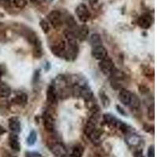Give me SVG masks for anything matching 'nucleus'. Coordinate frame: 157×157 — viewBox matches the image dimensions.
Listing matches in <instances>:
<instances>
[{"instance_id": "1", "label": "nucleus", "mask_w": 157, "mask_h": 157, "mask_svg": "<svg viewBox=\"0 0 157 157\" xmlns=\"http://www.w3.org/2000/svg\"><path fill=\"white\" fill-rule=\"evenodd\" d=\"M75 14L81 22L88 21L90 18V12L85 4H79L75 9Z\"/></svg>"}, {"instance_id": "2", "label": "nucleus", "mask_w": 157, "mask_h": 157, "mask_svg": "<svg viewBox=\"0 0 157 157\" xmlns=\"http://www.w3.org/2000/svg\"><path fill=\"white\" fill-rule=\"evenodd\" d=\"M99 68L105 75H109L111 73H113V68H114V63L112 61V59L107 56L104 59L101 60L100 63H99Z\"/></svg>"}, {"instance_id": "3", "label": "nucleus", "mask_w": 157, "mask_h": 157, "mask_svg": "<svg viewBox=\"0 0 157 157\" xmlns=\"http://www.w3.org/2000/svg\"><path fill=\"white\" fill-rule=\"evenodd\" d=\"M47 19L49 20V21L54 29H58L62 24L61 13L58 10H53L49 13L47 15Z\"/></svg>"}, {"instance_id": "4", "label": "nucleus", "mask_w": 157, "mask_h": 157, "mask_svg": "<svg viewBox=\"0 0 157 157\" xmlns=\"http://www.w3.org/2000/svg\"><path fill=\"white\" fill-rule=\"evenodd\" d=\"M92 55L96 60L101 61L108 56V51L103 45L97 46L92 49Z\"/></svg>"}, {"instance_id": "5", "label": "nucleus", "mask_w": 157, "mask_h": 157, "mask_svg": "<svg viewBox=\"0 0 157 157\" xmlns=\"http://www.w3.org/2000/svg\"><path fill=\"white\" fill-rule=\"evenodd\" d=\"M50 150L57 157H61L63 155L67 153V150L65 147L61 143H55L50 145Z\"/></svg>"}, {"instance_id": "6", "label": "nucleus", "mask_w": 157, "mask_h": 157, "mask_svg": "<svg viewBox=\"0 0 157 157\" xmlns=\"http://www.w3.org/2000/svg\"><path fill=\"white\" fill-rule=\"evenodd\" d=\"M43 122L46 130L49 132H53L54 130V120L50 113H45L43 114Z\"/></svg>"}, {"instance_id": "7", "label": "nucleus", "mask_w": 157, "mask_h": 157, "mask_svg": "<svg viewBox=\"0 0 157 157\" xmlns=\"http://www.w3.org/2000/svg\"><path fill=\"white\" fill-rule=\"evenodd\" d=\"M52 52L55 55L58 57H63V55H66V51H65V43L64 42L61 41L57 44L53 46L51 48Z\"/></svg>"}, {"instance_id": "8", "label": "nucleus", "mask_w": 157, "mask_h": 157, "mask_svg": "<svg viewBox=\"0 0 157 157\" xmlns=\"http://www.w3.org/2000/svg\"><path fill=\"white\" fill-rule=\"evenodd\" d=\"M75 35V37L78 38L80 41H83L87 38L88 35H89V28L86 25H82L78 29H77Z\"/></svg>"}, {"instance_id": "9", "label": "nucleus", "mask_w": 157, "mask_h": 157, "mask_svg": "<svg viewBox=\"0 0 157 157\" xmlns=\"http://www.w3.org/2000/svg\"><path fill=\"white\" fill-rule=\"evenodd\" d=\"M10 146L15 152H20L21 151V145H20L19 139H18V136L17 134L13 133L10 135Z\"/></svg>"}, {"instance_id": "10", "label": "nucleus", "mask_w": 157, "mask_h": 157, "mask_svg": "<svg viewBox=\"0 0 157 157\" xmlns=\"http://www.w3.org/2000/svg\"><path fill=\"white\" fill-rule=\"evenodd\" d=\"M138 25L140 27L142 28L143 29H148L151 27L152 25V18L149 15H142L141 17H140V18L138 19V22H137Z\"/></svg>"}, {"instance_id": "11", "label": "nucleus", "mask_w": 157, "mask_h": 157, "mask_svg": "<svg viewBox=\"0 0 157 157\" xmlns=\"http://www.w3.org/2000/svg\"><path fill=\"white\" fill-rule=\"evenodd\" d=\"M97 117L95 116H94L93 117H91L89 120V121L86 123L85 129H84V133L86 134V135L89 136L91 133L93 132L94 130L96 129V125H97Z\"/></svg>"}, {"instance_id": "12", "label": "nucleus", "mask_w": 157, "mask_h": 157, "mask_svg": "<svg viewBox=\"0 0 157 157\" xmlns=\"http://www.w3.org/2000/svg\"><path fill=\"white\" fill-rule=\"evenodd\" d=\"M9 128L13 133L18 134L21 131V123L17 117H12L9 120Z\"/></svg>"}, {"instance_id": "13", "label": "nucleus", "mask_w": 157, "mask_h": 157, "mask_svg": "<svg viewBox=\"0 0 157 157\" xmlns=\"http://www.w3.org/2000/svg\"><path fill=\"white\" fill-rule=\"evenodd\" d=\"M126 141L130 146L137 147L140 145L141 139V137L137 134H130L126 137Z\"/></svg>"}, {"instance_id": "14", "label": "nucleus", "mask_w": 157, "mask_h": 157, "mask_svg": "<svg viewBox=\"0 0 157 157\" xmlns=\"http://www.w3.org/2000/svg\"><path fill=\"white\" fill-rule=\"evenodd\" d=\"M47 101L50 104H54L57 102V93H56V90L54 86H50L47 89Z\"/></svg>"}, {"instance_id": "15", "label": "nucleus", "mask_w": 157, "mask_h": 157, "mask_svg": "<svg viewBox=\"0 0 157 157\" xmlns=\"http://www.w3.org/2000/svg\"><path fill=\"white\" fill-rule=\"evenodd\" d=\"M130 97H131V93L126 89L121 90L120 94H119V99L125 105H129Z\"/></svg>"}, {"instance_id": "16", "label": "nucleus", "mask_w": 157, "mask_h": 157, "mask_svg": "<svg viewBox=\"0 0 157 157\" xmlns=\"http://www.w3.org/2000/svg\"><path fill=\"white\" fill-rule=\"evenodd\" d=\"M78 94L86 101H90L91 98H93V93H92L91 90L86 86H80L79 91H78Z\"/></svg>"}, {"instance_id": "17", "label": "nucleus", "mask_w": 157, "mask_h": 157, "mask_svg": "<svg viewBox=\"0 0 157 157\" xmlns=\"http://www.w3.org/2000/svg\"><path fill=\"white\" fill-rule=\"evenodd\" d=\"M128 105H130L132 109H139L140 105H141V101H140L139 98L137 97V95L131 94V97H130V100Z\"/></svg>"}, {"instance_id": "18", "label": "nucleus", "mask_w": 157, "mask_h": 157, "mask_svg": "<svg viewBox=\"0 0 157 157\" xmlns=\"http://www.w3.org/2000/svg\"><path fill=\"white\" fill-rule=\"evenodd\" d=\"M11 94V89L6 84H0V97L8 98Z\"/></svg>"}, {"instance_id": "19", "label": "nucleus", "mask_w": 157, "mask_h": 157, "mask_svg": "<svg viewBox=\"0 0 157 157\" xmlns=\"http://www.w3.org/2000/svg\"><path fill=\"white\" fill-rule=\"evenodd\" d=\"M101 134V132L96 128L94 130L93 132L91 133V134L88 136V137H90V139L91 140V141H92L94 144H97L98 142H99Z\"/></svg>"}, {"instance_id": "20", "label": "nucleus", "mask_w": 157, "mask_h": 157, "mask_svg": "<svg viewBox=\"0 0 157 157\" xmlns=\"http://www.w3.org/2000/svg\"><path fill=\"white\" fill-rule=\"evenodd\" d=\"M90 43L93 47L102 45L101 38V36L98 34L92 35V36H90Z\"/></svg>"}, {"instance_id": "21", "label": "nucleus", "mask_w": 157, "mask_h": 157, "mask_svg": "<svg viewBox=\"0 0 157 157\" xmlns=\"http://www.w3.org/2000/svg\"><path fill=\"white\" fill-rule=\"evenodd\" d=\"M104 121L107 124H109V125L112 126H116L118 122L116 118L111 114L104 115Z\"/></svg>"}, {"instance_id": "22", "label": "nucleus", "mask_w": 157, "mask_h": 157, "mask_svg": "<svg viewBox=\"0 0 157 157\" xmlns=\"http://www.w3.org/2000/svg\"><path fill=\"white\" fill-rule=\"evenodd\" d=\"M36 140H37V134H36L35 130H32L27 138L28 145L32 146L33 145H35V143L36 142Z\"/></svg>"}, {"instance_id": "23", "label": "nucleus", "mask_w": 157, "mask_h": 157, "mask_svg": "<svg viewBox=\"0 0 157 157\" xmlns=\"http://www.w3.org/2000/svg\"><path fill=\"white\" fill-rule=\"evenodd\" d=\"M27 100H28L27 95L24 93H21V94H20L19 95H17V96L15 97L14 100L13 101H14L17 105H21V104L27 103Z\"/></svg>"}, {"instance_id": "24", "label": "nucleus", "mask_w": 157, "mask_h": 157, "mask_svg": "<svg viewBox=\"0 0 157 157\" xmlns=\"http://www.w3.org/2000/svg\"><path fill=\"white\" fill-rule=\"evenodd\" d=\"M83 154V148L81 146H75L72 149L71 155L72 157H82Z\"/></svg>"}, {"instance_id": "25", "label": "nucleus", "mask_w": 157, "mask_h": 157, "mask_svg": "<svg viewBox=\"0 0 157 157\" xmlns=\"http://www.w3.org/2000/svg\"><path fill=\"white\" fill-rule=\"evenodd\" d=\"M66 22H67V25H68V30L71 31V29H74L75 28L76 29V23H75V20L72 17L69 16L68 18L66 19Z\"/></svg>"}, {"instance_id": "26", "label": "nucleus", "mask_w": 157, "mask_h": 157, "mask_svg": "<svg viewBox=\"0 0 157 157\" xmlns=\"http://www.w3.org/2000/svg\"><path fill=\"white\" fill-rule=\"evenodd\" d=\"M13 4L18 9H23L27 5V0H13Z\"/></svg>"}, {"instance_id": "27", "label": "nucleus", "mask_w": 157, "mask_h": 157, "mask_svg": "<svg viewBox=\"0 0 157 157\" xmlns=\"http://www.w3.org/2000/svg\"><path fill=\"white\" fill-rule=\"evenodd\" d=\"M39 25H40V27H41L42 30L44 33H47V32L50 31V26H49V24L47 23L46 21L44 20H42L40 23H39Z\"/></svg>"}, {"instance_id": "28", "label": "nucleus", "mask_w": 157, "mask_h": 157, "mask_svg": "<svg viewBox=\"0 0 157 157\" xmlns=\"http://www.w3.org/2000/svg\"><path fill=\"white\" fill-rule=\"evenodd\" d=\"M100 95H101V99L103 105L105 106V107H108V106L109 105V98H108V97L103 93L100 94Z\"/></svg>"}, {"instance_id": "29", "label": "nucleus", "mask_w": 157, "mask_h": 157, "mask_svg": "<svg viewBox=\"0 0 157 157\" xmlns=\"http://www.w3.org/2000/svg\"><path fill=\"white\" fill-rule=\"evenodd\" d=\"M147 156L155 157V148H154V145H151V146L148 147V152H147Z\"/></svg>"}, {"instance_id": "30", "label": "nucleus", "mask_w": 157, "mask_h": 157, "mask_svg": "<svg viewBox=\"0 0 157 157\" xmlns=\"http://www.w3.org/2000/svg\"><path fill=\"white\" fill-rule=\"evenodd\" d=\"M148 116L149 118V120H154V116H155V114H154V107L152 106V107H149L148 111Z\"/></svg>"}, {"instance_id": "31", "label": "nucleus", "mask_w": 157, "mask_h": 157, "mask_svg": "<svg viewBox=\"0 0 157 157\" xmlns=\"http://www.w3.org/2000/svg\"><path fill=\"white\" fill-rule=\"evenodd\" d=\"M25 157H42V156L39 152H28L27 153L25 154Z\"/></svg>"}, {"instance_id": "32", "label": "nucleus", "mask_w": 157, "mask_h": 157, "mask_svg": "<svg viewBox=\"0 0 157 157\" xmlns=\"http://www.w3.org/2000/svg\"><path fill=\"white\" fill-rule=\"evenodd\" d=\"M134 157H144L141 151H137L134 153Z\"/></svg>"}, {"instance_id": "33", "label": "nucleus", "mask_w": 157, "mask_h": 157, "mask_svg": "<svg viewBox=\"0 0 157 157\" xmlns=\"http://www.w3.org/2000/svg\"><path fill=\"white\" fill-rule=\"evenodd\" d=\"M6 133V130L4 129V127H2V126H0V135H2L3 134Z\"/></svg>"}, {"instance_id": "34", "label": "nucleus", "mask_w": 157, "mask_h": 157, "mask_svg": "<svg viewBox=\"0 0 157 157\" xmlns=\"http://www.w3.org/2000/svg\"><path fill=\"white\" fill-rule=\"evenodd\" d=\"M90 3L91 4V5H94V4L97 3V2H98V0H89Z\"/></svg>"}, {"instance_id": "35", "label": "nucleus", "mask_w": 157, "mask_h": 157, "mask_svg": "<svg viewBox=\"0 0 157 157\" xmlns=\"http://www.w3.org/2000/svg\"><path fill=\"white\" fill-rule=\"evenodd\" d=\"M61 157H72V156H71V154H68V152H67L66 154H64V155H63Z\"/></svg>"}, {"instance_id": "36", "label": "nucleus", "mask_w": 157, "mask_h": 157, "mask_svg": "<svg viewBox=\"0 0 157 157\" xmlns=\"http://www.w3.org/2000/svg\"><path fill=\"white\" fill-rule=\"evenodd\" d=\"M2 74H3V71L2 70V68H0V80H1V78L2 76Z\"/></svg>"}, {"instance_id": "37", "label": "nucleus", "mask_w": 157, "mask_h": 157, "mask_svg": "<svg viewBox=\"0 0 157 157\" xmlns=\"http://www.w3.org/2000/svg\"><path fill=\"white\" fill-rule=\"evenodd\" d=\"M8 157H16V156H8Z\"/></svg>"}]
</instances>
